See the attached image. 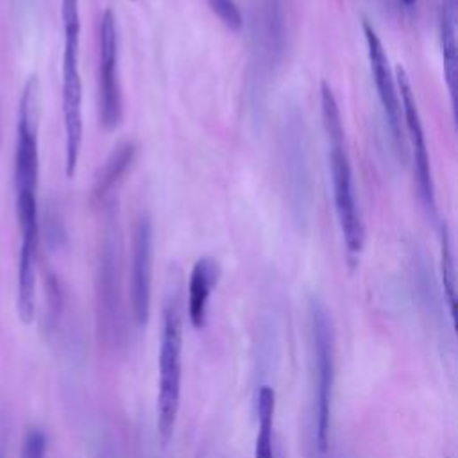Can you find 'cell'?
<instances>
[{"label": "cell", "instance_id": "10", "mask_svg": "<svg viewBox=\"0 0 458 458\" xmlns=\"http://www.w3.org/2000/svg\"><path fill=\"white\" fill-rule=\"evenodd\" d=\"M152 256H154V227L147 213H140L131 242V306L132 317L140 327H145L150 315L152 290Z\"/></svg>", "mask_w": 458, "mask_h": 458}, {"label": "cell", "instance_id": "13", "mask_svg": "<svg viewBox=\"0 0 458 458\" xmlns=\"http://www.w3.org/2000/svg\"><path fill=\"white\" fill-rule=\"evenodd\" d=\"M136 152H138V147L134 141H123L109 154V157L104 161L102 168L95 177V184H93L95 200L102 202L113 191V188L120 182V179L127 174V170L134 163Z\"/></svg>", "mask_w": 458, "mask_h": 458}, {"label": "cell", "instance_id": "7", "mask_svg": "<svg viewBox=\"0 0 458 458\" xmlns=\"http://www.w3.org/2000/svg\"><path fill=\"white\" fill-rule=\"evenodd\" d=\"M395 84L401 102V113H403V123L408 134V141L411 147V157H413V174L417 190L420 195V200L424 208L429 211L431 216L437 215V199H435V182H433V172H431V161H429V150L426 145V134L420 120V113L417 107V100L410 84V77L403 66L395 68Z\"/></svg>", "mask_w": 458, "mask_h": 458}, {"label": "cell", "instance_id": "14", "mask_svg": "<svg viewBox=\"0 0 458 458\" xmlns=\"http://www.w3.org/2000/svg\"><path fill=\"white\" fill-rule=\"evenodd\" d=\"M258 437L254 458H274V413L276 392L272 386L263 385L258 390Z\"/></svg>", "mask_w": 458, "mask_h": 458}, {"label": "cell", "instance_id": "20", "mask_svg": "<svg viewBox=\"0 0 458 458\" xmlns=\"http://www.w3.org/2000/svg\"><path fill=\"white\" fill-rule=\"evenodd\" d=\"M0 458H2V454H0Z\"/></svg>", "mask_w": 458, "mask_h": 458}, {"label": "cell", "instance_id": "19", "mask_svg": "<svg viewBox=\"0 0 458 458\" xmlns=\"http://www.w3.org/2000/svg\"><path fill=\"white\" fill-rule=\"evenodd\" d=\"M401 4H403L404 7H411V5L415 4V0H401Z\"/></svg>", "mask_w": 458, "mask_h": 458}, {"label": "cell", "instance_id": "3", "mask_svg": "<svg viewBox=\"0 0 458 458\" xmlns=\"http://www.w3.org/2000/svg\"><path fill=\"white\" fill-rule=\"evenodd\" d=\"M34 98L36 81L30 77L21 91L16 123V152H14V191H16V218L20 234H38V175L39 152L38 131L34 125Z\"/></svg>", "mask_w": 458, "mask_h": 458}, {"label": "cell", "instance_id": "15", "mask_svg": "<svg viewBox=\"0 0 458 458\" xmlns=\"http://www.w3.org/2000/svg\"><path fill=\"white\" fill-rule=\"evenodd\" d=\"M440 245H442V284L444 295L449 304L451 317L454 318V304H456V274H454V258H453V245L449 240V231L445 224L440 225Z\"/></svg>", "mask_w": 458, "mask_h": 458}, {"label": "cell", "instance_id": "11", "mask_svg": "<svg viewBox=\"0 0 458 458\" xmlns=\"http://www.w3.org/2000/svg\"><path fill=\"white\" fill-rule=\"evenodd\" d=\"M361 30L365 36V45H367V55H369V64H370V73L376 84V91L385 113V118L388 122V127L392 131V138L395 141V147L404 157V138H403V113H401V102H399V93H397V84H395V75L390 68L386 50L372 27V23L363 18L361 20Z\"/></svg>", "mask_w": 458, "mask_h": 458}, {"label": "cell", "instance_id": "9", "mask_svg": "<svg viewBox=\"0 0 458 458\" xmlns=\"http://www.w3.org/2000/svg\"><path fill=\"white\" fill-rule=\"evenodd\" d=\"M254 36V82L274 72L284 54L286 45V5L284 0H258Z\"/></svg>", "mask_w": 458, "mask_h": 458}, {"label": "cell", "instance_id": "17", "mask_svg": "<svg viewBox=\"0 0 458 458\" xmlns=\"http://www.w3.org/2000/svg\"><path fill=\"white\" fill-rule=\"evenodd\" d=\"M21 458H47V435L43 429L32 428L25 433Z\"/></svg>", "mask_w": 458, "mask_h": 458}, {"label": "cell", "instance_id": "18", "mask_svg": "<svg viewBox=\"0 0 458 458\" xmlns=\"http://www.w3.org/2000/svg\"><path fill=\"white\" fill-rule=\"evenodd\" d=\"M458 0H442L440 2V7H445V9H458Z\"/></svg>", "mask_w": 458, "mask_h": 458}, {"label": "cell", "instance_id": "4", "mask_svg": "<svg viewBox=\"0 0 458 458\" xmlns=\"http://www.w3.org/2000/svg\"><path fill=\"white\" fill-rule=\"evenodd\" d=\"M182 365V324L175 301H168L163 313L159 345V390H157V433L163 445L172 438L179 401Z\"/></svg>", "mask_w": 458, "mask_h": 458}, {"label": "cell", "instance_id": "8", "mask_svg": "<svg viewBox=\"0 0 458 458\" xmlns=\"http://www.w3.org/2000/svg\"><path fill=\"white\" fill-rule=\"evenodd\" d=\"M284 172L290 204L297 220L306 222L311 209V181L306 156L304 123L297 109H290L284 120Z\"/></svg>", "mask_w": 458, "mask_h": 458}, {"label": "cell", "instance_id": "5", "mask_svg": "<svg viewBox=\"0 0 458 458\" xmlns=\"http://www.w3.org/2000/svg\"><path fill=\"white\" fill-rule=\"evenodd\" d=\"M311 340L315 361V445L320 453L329 447L331 403L335 385V347L331 318L322 302H311Z\"/></svg>", "mask_w": 458, "mask_h": 458}, {"label": "cell", "instance_id": "6", "mask_svg": "<svg viewBox=\"0 0 458 458\" xmlns=\"http://www.w3.org/2000/svg\"><path fill=\"white\" fill-rule=\"evenodd\" d=\"M98 114L106 131H114L123 116L118 72V27L111 9L104 11L98 29Z\"/></svg>", "mask_w": 458, "mask_h": 458}, {"label": "cell", "instance_id": "2", "mask_svg": "<svg viewBox=\"0 0 458 458\" xmlns=\"http://www.w3.org/2000/svg\"><path fill=\"white\" fill-rule=\"evenodd\" d=\"M63 20V66H61V102L64 122V170L75 175L82 147V81L79 70L81 14L79 0H61Z\"/></svg>", "mask_w": 458, "mask_h": 458}, {"label": "cell", "instance_id": "12", "mask_svg": "<svg viewBox=\"0 0 458 458\" xmlns=\"http://www.w3.org/2000/svg\"><path fill=\"white\" fill-rule=\"evenodd\" d=\"M218 279L220 265L216 259L204 256L195 261L188 283V318L195 329H200L206 324L208 302Z\"/></svg>", "mask_w": 458, "mask_h": 458}, {"label": "cell", "instance_id": "16", "mask_svg": "<svg viewBox=\"0 0 458 458\" xmlns=\"http://www.w3.org/2000/svg\"><path fill=\"white\" fill-rule=\"evenodd\" d=\"M208 5L229 30L238 32L242 29L243 16L234 0H208Z\"/></svg>", "mask_w": 458, "mask_h": 458}, {"label": "cell", "instance_id": "1", "mask_svg": "<svg viewBox=\"0 0 458 458\" xmlns=\"http://www.w3.org/2000/svg\"><path fill=\"white\" fill-rule=\"evenodd\" d=\"M320 111H322V123L327 138V150H329L327 159H329V172H331L335 211H336V218H338V225L344 236L347 254L354 258L363 249L365 227H363L361 213L356 200L351 161L345 150L342 114L338 109L336 97L326 81L320 84Z\"/></svg>", "mask_w": 458, "mask_h": 458}]
</instances>
